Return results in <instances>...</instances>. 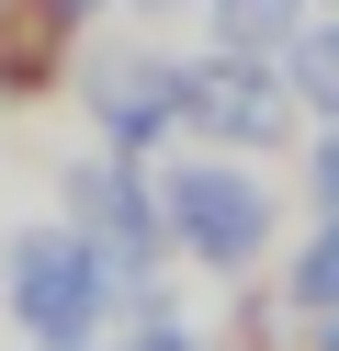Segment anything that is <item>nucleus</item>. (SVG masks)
I'll return each instance as SVG.
<instances>
[{"label": "nucleus", "mask_w": 339, "mask_h": 351, "mask_svg": "<svg viewBox=\"0 0 339 351\" xmlns=\"http://www.w3.org/2000/svg\"><path fill=\"white\" fill-rule=\"evenodd\" d=\"M12 317L34 328V340H79V317H90V272H79V250H68V238H23V250H12Z\"/></svg>", "instance_id": "f257e3e1"}, {"label": "nucleus", "mask_w": 339, "mask_h": 351, "mask_svg": "<svg viewBox=\"0 0 339 351\" xmlns=\"http://www.w3.org/2000/svg\"><path fill=\"white\" fill-rule=\"evenodd\" d=\"M68 12H79V0H68Z\"/></svg>", "instance_id": "f03ea898"}]
</instances>
